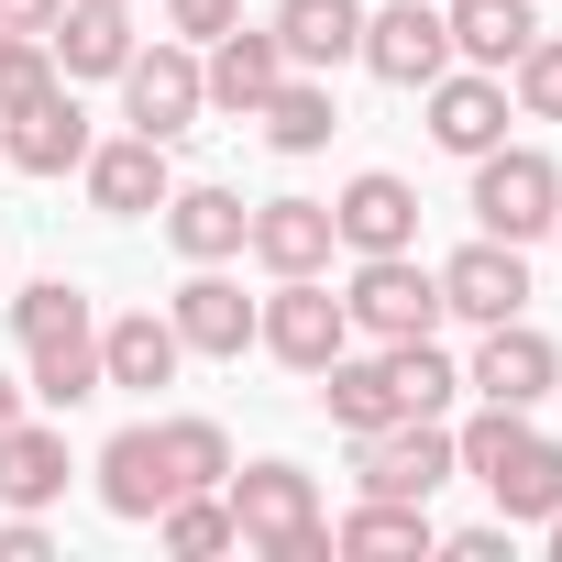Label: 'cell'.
Instances as JSON below:
<instances>
[{
	"label": "cell",
	"mask_w": 562,
	"mask_h": 562,
	"mask_svg": "<svg viewBox=\"0 0 562 562\" xmlns=\"http://www.w3.org/2000/svg\"><path fill=\"white\" fill-rule=\"evenodd\" d=\"M221 507H232L243 551H265V562H342L331 551V518H321V485L299 463H232L221 474Z\"/></svg>",
	"instance_id": "6da1fadb"
},
{
	"label": "cell",
	"mask_w": 562,
	"mask_h": 562,
	"mask_svg": "<svg viewBox=\"0 0 562 562\" xmlns=\"http://www.w3.org/2000/svg\"><path fill=\"white\" fill-rule=\"evenodd\" d=\"M342 321H353V342H419V331H441V276L419 265V243L408 254H353Z\"/></svg>",
	"instance_id": "7a4b0ae2"
},
{
	"label": "cell",
	"mask_w": 562,
	"mask_h": 562,
	"mask_svg": "<svg viewBox=\"0 0 562 562\" xmlns=\"http://www.w3.org/2000/svg\"><path fill=\"white\" fill-rule=\"evenodd\" d=\"M551 210H562V166H551L540 144H485V155H474V232L540 243Z\"/></svg>",
	"instance_id": "3957f363"
},
{
	"label": "cell",
	"mask_w": 562,
	"mask_h": 562,
	"mask_svg": "<svg viewBox=\"0 0 562 562\" xmlns=\"http://www.w3.org/2000/svg\"><path fill=\"white\" fill-rule=\"evenodd\" d=\"M254 342L288 364V375H321L353 342V321H342V299L321 288V276H276V299H254Z\"/></svg>",
	"instance_id": "277c9868"
},
{
	"label": "cell",
	"mask_w": 562,
	"mask_h": 562,
	"mask_svg": "<svg viewBox=\"0 0 562 562\" xmlns=\"http://www.w3.org/2000/svg\"><path fill=\"white\" fill-rule=\"evenodd\" d=\"M452 474H463V463H452V430H441V419H386V430L353 441V485H364V496H419V507H430Z\"/></svg>",
	"instance_id": "5b68a950"
},
{
	"label": "cell",
	"mask_w": 562,
	"mask_h": 562,
	"mask_svg": "<svg viewBox=\"0 0 562 562\" xmlns=\"http://www.w3.org/2000/svg\"><path fill=\"white\" fill-rule=\"evenodd\" d=\"M441 276V321H518L529 310V243H496V232H474L452 265H430Z\"/></svg>",
	"instance_id": "8992f818"
},
{
	"label": "cell",
	"mask_w": 562,
	"mask_h": 562,
	"mask_svg": "<svg viewBox=\"0 0 562 562\" xmlns=\"http://www.w3.org/2000/svg\"><path fill=\"white\" fill-rule=\"evenodd\" d=\"M386 89H430L452 67V23H441V0H386V12H364V45H353Z\"/></svg>",
	"instance_id": "52a82bcc"
},
{
	"label": "cell",
	"mask_w": 562,
	"mask_h": 562,
	"mask_svg": "<svg viewBox=\"0 0 562 562\" xmlns=\"http://www.w3.org/2000/svg\"><path fill=\"white\" fill-rule=\"evenodd\" d=\"M199 111H210V100H199V45H133V67H122V122L155 133V144H177Z\"/></svg>",
	"instance_id": "ba28073f"
},
{
	"label": "cell",
	"mask_w": 562,
	"mask_h": 562,
	"mask_svg": "<svg viewBox=\"0 0 562 562\" xmlns=\"http://www.w3.org/2000/svg\"><path fill=\"white\" fill-rule=\"evenodd\" d=\"M463 386H474V397H496V408H540V397L562 386V353H551V331H529V321H485V342H474Z\"/></svg>",
	"instance_id": "9c48e42d"
},
{
	"label": "cell",
	"mask_w": 562,
	"mask_h": 562,
	"mask_svg": "<svg viewBox=\"0 0 562 562\" xmlns=\"http://www.w3.org/2000/svg\"><path fill=\"white\" fill-rule=\"evenodd\" d=\"M419 100H430V144H441V155L474 166L485 144H507V78H496V67H441Z\"/></svg>",
	"instance_id": "30bf717a"
},
{
	"label": "cell",
	"mask_w": 562,
	"mask_h": 562,
	"mask_svg": "<svg viewBox=\"0 0 562 562\" xmlns=\"http://www.w3.org/2000/svg\"><path fill=\"white\" fill-rule=\"evenodd\" d=\"M166 321H177V342L210 353V364H243V353H254V299L232 288L221 265H188V288L166 299Z\"/></svg>",
	"instance_id": "8fae6325"
},
{
	"label": "cell",
	"mask_w": 562,
	"mask_h": 562,
	"mask_svg": "<svg viewBox=\"0 0 562 562\" xmlns=\"http://www.w3.org/2000/svg\"><path fill=\"white\" fill-rule=\"evenodd\" d=\"M276 78H288V45L254 34V23H232V34L199 56V100H210L221 122H254V111L276 100Z\"/></svg>",
	"instance_id": "7c38bea8"
},
{
	"label": "cell",
	"mask_w": 562,
	"mask_h": 562,
	"mask_svg": "<svg viewBox=\"0 0 562 562\" xmlns=\"http://www.w3.org/2000/svg\"><path fill=\"white\" fill-rule=\"evenodd\" d=\"M89 210H111V221H155L166 210V188H177V166H166V144L155 133H122V144H89Z\"/></svg>",
	"instance_id": "4fadbf2b"
},
{
	"label": "cell",
	"mask_w": 562,
	"mask_h": 562,
	"mask_svg": "<svg viewBox=\"0 0 562 562\" xmlns=\"http://www.w3.org/2000/svg\"><path fill=\"white\" fill-rule=\"evenodd\" d=\"M331 199H254V221H243V254L265 265V276H321L331 265Z\"/></svg>",
	"instance_id": "5bb4252c"
},
{
	"label": "cell",
	"mask_w": 562,
	"mask_h": 562,
	"mask_svg": "<svg viewBox=\"0 0 562 562\" xmlns=\"http://www.w3.org/2000/svg\"><path fill=\"white\" fill-rule=\"evenodd\" d=\"M89 111H78V89H45L34 111H12L0 122V166H23V177H67V166H89Z\"/></svg>",
	"instance_id": "9a60e30c"
},
{
	"label": "cell",
	"mask_w": 562,
	"mask_h": 562,
	"mask_svg": "<svg viewBox=\"0 0 562 562\" xmlns=\"http://www.w3.org/2000/svg\"><path fill=\"white\" fill-rule=\"evenodd\" d=\"M331 232H342V254H408V243H419V188L386 177V166H364V177L331 199Z\"/></svg>",
	"instance_id": "2e32d148"
},
{
	"label": "cell",
	"mask_w": 562,
	"mask_h": 562,
	"mask_svg": "<svg viewBox=\"0 0 562 562\" xmlns=\"http://www.w3.org/2000/svg\"><path fill=\"white\" fill-rule=\"evenodd\" d=\"M177 364H188V342H177L166 310H122V321H100V386L155 397V386H177Z\"/></svg>",
	"instance_id": "e0dca14e"
},
{
	"label": "cell",
	"mask_w": 562,
	"mask_h": 562,
	"mask_svg": "<svg viewBox=\"0 0 562 562\" xmlns=\"http://www.w3.org/2000/svg\"><path fill=\"white\" fill-rule=\"evenodd\" d=\"M89 474H100V507H111V518H133V529H144V518H155V507L177 496V474H166V441H155V419L111 430Z\"/></svg>",
	"instance_id": "ac0fdd59"
},
{
	"label": "cell",
	"mask_w": 562,
	"mask_h": 562,
	"mask_svg": "<svg viewBox=\"0 0 562 562\" xmlns=\"http://www.w3.org/2000/svg\"><path fill=\"white\" fill-rule=\"evenodd\" d=\"M45 45H56V78L78 89V78H122L144 34H133V12H122V0H67Z\"/></svg>",
	"instance_id": "d6986e66"
},
{
	"label": "cell",
	"mask_w": 562,
	"mask_h": 562,
	"mask_svg": "<svg viewBox=\"0 0 562 562\" xmlns=\"http://www.w3.org/2000/svg\"><path fill=\"white\" fill-rule=\"evenodd\" d=\"M265 34L288 45V67L331 78V67H353V45H364V0H276Z\"/></svg>",
	"instance_id": "ffe728a7"
},
{
	"label": "cell",
	"mask_w": 562,
	"mask_h": 562,
	"mask_svg": "<svg viewBox=\"0 0 562 562\" xmlns=\"http://www.w3.org/2000/svg\"><path fill=\"white\" fill-rule=\"evenodd\" d=\"M310 386H321V419H331V430H353V441H364V430H386V419H408V408H397V386H386V353H353V342H342Z\"/></svg>",
	"instance_id": "44dd1931"
},
{
	"label": "cell",
	"mask_w": 562,
	"mask_h": 562,
	"mask_svg": "<svg viewBox=\"0 0 562 562\" xmlns=\"http://www.w3.org/2000/svg\"><path fill=\"white\" fill-rule=\"evenodd\" d=\"M331 551H342V562H419V551H441V529H430L419 496H364V507L331 529Z\"/></svg>",
	"instance_id": "7402d4cb"
},
{
	"label": "cell",
	"mask_w": 562,
	"mask_h": 562,
	"mask_svg": "<svg viewBox=\"0 0 562 562\" xmlns=\"http://www.w3.org/2000/svg\"><path fill=\"white\" fill-rule=\"evenodd\" d=\"M441 23H452V67H518V45L540 34V0H441Z\"/></svg>",
	"instance_id": "603a6c76"
},
{
	"label": "cell",
	"mask_w": 562,
	"mask_h": 562,
	"mask_svg": "<svg viewBox=\"0 0 562 562\" xmlns=\"http://www.w3.org/2000/svg\"><path fill=\"white\" fill-rule=\"evenodd\" d=\"M243 221H254V210H243L232 188H210V177H199V188H166V243H177L188 265H232V254H243Z\"/></svg>",
	"instance_id": "cb8c5ba5"
},
{
	"label": "cell",
	"mask_w": 562,
	"mask_h": 562,
	"mask_svg": "<svg viewBox=\"0 0 562 562\" xmlns=\"http://www.w3.org/2000/svg\"><path fill=\"white\" fill-rule=\"evenodd\" d=\"M23 397H45V408H89V397H100V321L23 342Z\"/></svg>",
	"instance_id": "d4e9b609"
},
{
	"label": "cell",
	"mask_w": 562,
	"mask_h": 562,
	"mask_svg": "<svg viewBox=\"0 0 562 562\" xmlns=\"http://www.w3.org/2000/svg\"><path fill=\"white\" fill-rule=\"evenodd\" d=\"M67 430H45V419H12L0 430V507H56L67 496Z\"/></svg>",
	"instance_id": "484cf974"
},
{
	"label": "cell",
	"mask_w": 562,
	"mask_h": 562,
	"mask_svg": "<svg viewBox=\"0 0 562 562\" xmlns=\"http://www.w3.org/2000/svg\"><path fill=\"white\" fill-rule=\"evenodd\" d=\"M254 122H265V144H276V155H321V144L342 133V100H331V78L288 67V78H276V100H265Z\"/></svg>",
	"instance_id": "4316f807"
},
{
	"label": "cell",
	"mask_w": 562,
	"mask_h": 562,
	"mask_svg": "<svg viewBox=\"0 0 562 562\" xmlns=\"http://www.w3.org/2000/svg\"><path fill=\"white\" fill-rule=\"evenodd\" d=\"M375 353H386V386H397V408H408V419H452L463 364H452L430 331H419V342H375Z\"/></svg>",
	"instance_id": "83f0119b"
},
{
	"label": "cell",
	"mask_w": 562,
	"mask_h": 562,
	"mask_svg": "<svg viewBox=\"0 0 562 562\" xmlns=\"http://www.w3.org/2000/svg\"><path fill=\"white\" fill-rule=\"evenodd\" d=\"M155 540H166L177 562H221V551H243V529H232L221 485H188V496H166V507H155Z\"/></svg>",
	"instance_id": "f1b7e54d"
},
{
	"label": "cell",
	"mask_w": 562,
	"mask_h": 562,
	"mask_svg": "<svg viewBox=\"0 0 562 562\" xmlns=\"http://www.w3.org/2000/svg\"><path fill=\"white\" fill-rule=\"evenodd\" d=\"M485 496H496V518H551V507H562V441H551V430H529V452H518Z\"/></svg>",
	"instance_id": "f546056e"
},
{
	"label": "cell",
	"mask_w": 562,
	"mask_h": 562,
	"mask_svg": "<svg viewBox=\"0 0 562 562\" xmlns=\"http://www.w3.org/2000/svg\"><path fill=\"white\" fill-rule=\"evenodd\" d=\"M155 441H166V474H177V496L232 474V430H221V419H155Z\"/></svg>",
	"instance_id": "4dcf8cb0"
},
{
	"label": "cell",
	"mask_w": 562,
	"mask_h": 562,
	"mask_svg": "<svg viewBox=\"0 0 562 562\" xmlns=\"http://www.w3.org/2000/svg\"><path fill=\"white\" fill-rule=\"evenodd\" d=\"M507 111H518V122H562V34H529V45H518Z\"/></svg>",
	"instance_id": "1f68e13d"
},
{
	"label": "cell",
	"mask_w": 562,
	"mask_h": 562,
	"mask_svg": "<svg viewBox=\"0 0 562 562\" xmlns=\"http://www.w3.org/2000/svg\"><path fill=\"white\" fill-rule=\"evenodd\" d=\"M45 89H67V78H56V45H34V34H0V122H12V111H34Z\"/></svg>",
	"instance_id": "d6a6232c"
},
{
	"label": "cell",
	"mask_w": 562,
	"mask_h": 562,
	"mask_svg": "<svg viewBox=\"0 0 562 562\" xmlns=\"http://www.w3.org/2000/svg\"><path fill=\"white\" fill-rule=\"evenodd\" d=\"M89 321V299L67 288V276H34V288L12 299V342H45V331H78Z\"/></svg>",
	"instance_id": "836d02e7"
},
{
	"label": "cell",
	"mask_w": 562,
	"mask_h": 562,
	"mask_svg": "<svg viewBox=\"0 0 562 562\" xmlns=\"http://www.w3.org/2000/svg\"><path fill=\"white\" fill-rule=\"evenodd\" d=\"M166 23H177V45H221L243 23V0H166Z\"/></svg>",
	"instance_id": "e575fe53"
},
{
	"label": "cell",
	"mask_w": 562,
	"mask_h": 562,
	"mask_svg": "<svg viewBox=\"0 0 562 562\" xmlns=\"http://www.w3.org/2000/svg\"><path fill=\"white\" fill-rule=\"evenodd\" d=\"M0 562H56V529H45V507H12V518H0Z\"/></svg>",
	"instance_id": "d590c367"
},
{
	"label": "cell",
	"mask_w": 562,
	"mask_h": 562,
	"mask_svg": "<svg viewBox=\"0 0 562 562\" xmlns=\"http://www.w3.org/2000/svg\"><path fill=\"white\" fill-rule=\"evenodd\" d=\"M56 12H67V0H0V34H34V45H45Z\"/></svg>",
	"instance_id": "8d00e7d4"
},
{
	"label": "cell",
	"mask_w": 562,
	"mask_h": 562,
	"mask_svg": "<svg viewBox=\"0 0 562 562\" xmlns=\"http://www.w3.org/2000/svg\"><path fill=\"white\" fill-rule=\"evenodd\" d=\"M441 551H452V562H507V518H496V529H452Z\"/></svg>",
	"instance_id": "74e56055"
},
{
	"label": "cell",
	"mask_w": 562,
	"mask_h": 562,
	"mask_svg": "<svg viewBox=\"0 0 562 562\" xmlns=\"http://www.w3.org/2000/svg\"><path fill=\"white\" fill-rule=\"evenodd\" d=\"M23 419V375H0V430H12Z\"/></svg>",
	"instance_id": "f35d334b"
},
{
	"label": "cell",
	"mask_w": 562,
	"mask_h": 562,
	"mask_svg": "<svg viewBox=\"0 0 562 562\" xmlns=\"http://www.w3.org/2000/svg\"><path fill=\"white\" fill-rule=\"evenodd\" d=\"M540 551H551V562H562V507H551V518H540Z\"/></svg>",
	"instance_id": "ab89813d"
},
{
	"label": "cell",
	"mask_w": 562,
	"mask_h": 562,
	"mask_svg": "<svg viewBox=\"0 0 562 562\" xmlns=\"http://www.w3.org/2000/svg\"><path fill=\"white\" fill-rule=\"evenodd\" d=\"M551 243H562V210H551Z\"/></svg>",
	"instance_id": "60d3db41"
},
{
	"label": "cell",
	"mask_w": 562,
	"mask_h": 562,
	"mask_svg": "<svg viewBox=\"0 0 562 562\" xmlns=\"http://www.w3.org/2000/svg\"><path fill=\"white\" fill-rule=\"evenodd\" d=\"M122 12H133V0H122Z\"/></svg>",
	"instance_id": "b9f144b4"
}]
</instances>
